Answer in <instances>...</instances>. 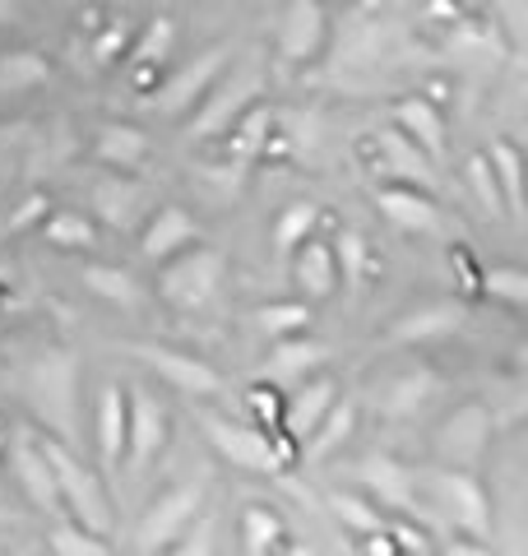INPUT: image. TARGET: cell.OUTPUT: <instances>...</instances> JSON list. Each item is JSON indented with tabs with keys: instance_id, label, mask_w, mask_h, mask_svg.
Returning a JSON list of instances; mask_svg holds the SVG:
<instances>
[{
	"instance_id": "obj_24",
	"label": "cell",
	"mask_w": 528,
	"mask_h": 556,
	"mask_svg": "<svg viewBox=\"0 0 528 556\" xmlns=\"http://www.w3.org/2000/svg\"><path fill=\"white\" fill-rule=\"evenodd\" d=\"M487 163H491V177H496V186H501V200H505V208H524V181H519V149L515 144H491V153H487Z\"/></svg>"
},
{
	"instance_id": "obj_14",
	"label": "cell",
	"mask_w": 528,
	"mask_h": 556,
	"mask_svg": "<svg viewBox=\"0 0 528 556\" xmlns=\"http://www.w3.org/2000/svg\"><path fill=\"white\" fill-rule=\"evenodd\" d=\"M380 167H390V172H399L403 177V186H417V190H431L436 186V177H431V159L422 153L417 144L403 130H380Z\"/></svg>"
},
{
	"instance_id": "obj_3",
	"label": "cell",
	"mask_w": 528,
	"mask_h": 556,
	"mask_svg": "<svg viewBox=\"0 0 528 556\" xmlns=\"http://www.w3.org/2000/svg\"><path fill=\"white\" fill-rule=\"evenodd\" d=\"M255 93H260V75H255V70H237V75L227 79L223 89H209L200 116L190 121V139H209V135L232 130L237 116L246 108H255Z\"/></svg>"
},
{
	"instance_id": "obj_34",
	"label": "cell",
	"mask_w": 528,
	"mask_h": 556,
	"mask_svg": "<svg viewBox=\"0 0 528 556\" xmlns=\"http://www.w3.org/2000/svg\"><path fill=\"white\" fill-rule=\"evenodd\" d=\"M241 533H246V552L264 556V552L278 543V515H269L264 506H251V510L241 515Z\"/></svg>"
},
{
	"instance_id": "obj_40",
	"label": "cell",
	"mask_w": 528,
	"mask_h": 556,
	"mask_svg": "<svg viewBox=\"0 0 528 556\" xmlns=\"http://www.w3.org/2000/svg\"><path fill=\"white\" fill-rule=\"evenodd\" d=\"M427 390H431V376L422 371V376H403L399 386H394V394H390V413H413L422 399H427Z\"/></svg>"
},
{
	"instance_id": "obj_15",
	"label": "cell",
	"mask_w": 528,
	"mask_h": 556,
	"mask_svg": "<svg viewBox=\"0 0 528 556\" xmlns=\"http://www.w3.org/2000/svg\"><path fill=\"white\" fill-rule=\"evenodd\" d=\"M196 237H200L196 218H190L186 208L167 204V208H158V218L149 223V232H144V255H149V260H167L172 251L190 247V241H196Z\"/></svg>"
},
{
	"instance_id": "obj_12",
	"label": "cell",
	"mask_w": 528,
	"mask_h": 556,
	"mask_svg": "<svg viewBox=\"0 0 528 556\" xmlns=\"http://www.w3.org/2000/svg\"><path fill=\"white\" fill-rule=\"evenodd\" d=\"M130 353H135L139 362H149L158 376H167L172 386H176V390H186V394H214V390L223 386L218 371H214V367H204V362H196V357L167 353V348H130Z\"/></svg>"
},
{
	"instance_id": "obj_22",
	"label": "cell",
	"mask_w": 528,
	"mask_h": 556,
	"mask_svg": "<svg viewBox=\"0 0 528 556\" xmlns=\"http://www.w3.org/2000/svg\"><path fill=\"white\" fill-rule=\"evenodd\" d=\"M51 79V65L47 56H38V51H0V93H28L38 89V84Z\"/></svg>"
},
{
	"instance_id": "obj_44",
	"label": "cell",
	"mask_w": 528,
	"mask_h": 556,
	"mask_svg": "<svg viewBox=\"0 0 528 556\" xmlns=\"http://www.w3.org/2000/svg\"><path fill=\"white\" fill-rule=\"evenodd\" d=\"M20 14V0H0V24H10Z\"/></svg>"
},
{
	"instance_id": "obj_32",
	"label": "cell",
	"mask_w": 528,
	"mask_h": 556,
	"mask_svg": "<svg viewBox=\"0 0 528 556\" xmlns=\"http://www.w3.org/2000/svg\"><path fill=\"white\" fill-rule=\"evenodd\" d=\"M311 228H315V204H288L284 218H278V228H274L278 251H297L311 237Z\"/></svg>"
},
{
	"instance_id": "obj_6",
	"label": "cell",
	"mask_w": 528,
	"mask_h": 556,
	"mask_svg": "<svg viewBox=\"0 0 528 556\" xmlns=\"http://www.w3.org/2000/svg\"><path fill=\"white\" fill-rule=\"evenodd\" d=\"M204 431H209V441L218 445L223 459L251 468V473H274V468H278V450L264 441L260 431L237 427V422H223V417H204Z\"/></svg>"
},
{
	"instance_id": "obj_13",
	"label": "cell",
	"mask_w": 528,
	"mask_h": 556,
	"mask_svg": "<svg viewBox=\"0 0 528 556\" xmlns=\"http://www.w3.org/2000/svg\"><path fill=\"white\" fill-rule=\"evenodd\" d=\"M394 130H403L427 159H445V121L427 98H399L394 102Z\"/></svg>"
},
{
	"instance_id": "obj_5",
	"label": "cell",
	"mask_w": 528,
	"mask_h": 556,
	"mask_svg": "<svg viewBox=\"0 0 528 556\" xmlns=\"http://www.w3.org/2000/svg\"><path fill=\"white\" fill-rule=\"evenodd\" d=\"M325 38H329V24H325L320 0H292L284 14V28H278V56L288 65H306L320 56Z\"/></svg>"
},
{
	"instance_id": "obj_42",
	"label": "cell",
	"mask_w": 528,
	"mask_h": 556,
	"mask_svg": "<svg viewBox=\"0 0 528 556\" xmlns=\"http://www.w3.org/2000/svg\"><path fill=\"white\" fill-rule=\"evenodd\" d=\"M394 538H399V543L408 547V552H427V543H422V533H413L408 525H399V529H394Z\"/></svg>"
},
{
	"instance_id": "obj_1",
	"label": "cell",
	"mask_w": 528,
	"mask_h": 556,
	"mask_svg": "<svg viewBox=\"0 0 528 556\" xmlns=\"http://www.w3.org/2000/svg\"><path fill=\"white\" fill-rule=\"evenodd\" d=\"M38 450H42V459L51 464V473H56V492H61V501H70V510H75V519H79V529L108 533L112 510H108V496H102L98 478L88 473V468L75 455H70L61 441H42Z\"/></svg>"
},
{
	"instance_id": "obj_27",
	"label": "cell",
	"mask_w": 528,
	"mask_h": 556,
	"mask_svg": "<svg viewBox=\"0 0 528 556\" xmlns=\"http://www.w3.org/2000/svg\"><path fill=\"white\" fill-rule=\"evenodd\" d=\"M42 237L61 251H84V247H93V223L84 214H70V208H56V214L42 223Z\"/></svg>"
},
{
	"instance_id": "obj_7",
	"label": "cell",
	"mask_w": 528,
	"mask_h": 556,
	"mask_svg": "<svg viewBox=\"0 0 528 556\" xmlns=\"http://www.w3.org/2000/svg\"><path fill=\"white\" fill-rule=\"evenodd\" d=\"M200 501H204V492H200V486H190V482L176 486V492H167V496L149 510L144 525H139V547H144V552H163L172 538L186 529V519H196Z\"/></svg>"
},
{
	"instance_id": "obj_30",
	"label": "cell",
	"mask_w": 528,
	"mask_h": 556,
	"mask_svg": "<svg viewBox=\"0 0 528 556\" xmlns=\"http://www.w3.org/2000/svg\"><path fill=\"white\" fill-rule=\"evenodd\" d=\"M348 431H352V404H329L325 417H320V422H315V431H311V455H315V459L329 455V450L339 445Z\"/></svg>"
},
{
	"instance_id": "obj_41",
	"label": "cell",
	"mask_w": 528,
	"mask_h": 556,
	"mask_svg": "<svg viewBox=\"0 0 528 556\" xmlns=\"http://www.w3.org/2000/svg\"><path fill=\"white\" fill-rule=\"evenodd\" d=\"M163 556H214V529L200 525V533H190L176 552H163Z\"/></svg>"
},
{
	"instance_id": "obj_35",
	"label": "cell",
	"mask_w": 528,
	"mask_h": 556,
	"mask_svg": "<svg viewBox=\"0 0 528 556\" xmlns=\"http://www.w3.org/2000/svg\"><path fill=\"white\" fill-rule=\"evenodd\" d=\"M51 552L56 556H112L102 533H88V529H75V525H61L51 533Z\"/></svg>"
},
{
	"instance_id": "obj_38",
	"label": "cell",
	"mask_w": 528,
	"mask_h": 556,
	"mask_svg": "<svg viewBox=\"0 0 528 556\" xmlns=\"http://www.w3.org/2000/svg\"><path fill=\"white\" fill-rule=\"evenodd\" d=\"M468 186H473V195L482 200V208H487L491 218L505 214V200H501V186H496V177H491L487 153H478V159H468Z\"/></svg>"
},
{
	"instance_id": "obj_37",
	"label": "cell",
	"mask_w": 528,
	"mask_h": 556,
	"mask_svg": "<svg viewBox=\"0 0 528 556\" xmlns=\"http://www.w3.org/2000/svg\"><path fill=\"white\" fill-rule=\"evenodd\" d=\"M487 298H496V302H505V306H528V274L524 269H491L487 274Z\"/></svg>"
},
{
	"instance_id": "obj_18",
	"label": "cell",
	"mask_w": 528,
	"mask_h": 556,
	"mask_svg": "<svg viewBox=\"0 0 528 556\" xmlns=\"http://www.w3.org/2000/svg\"><path fill=\"white\" fill-rule=\"evenodd\" d=\"M93 204H98V214L108 218L112 228H130L135 214H139V204H144V186L126 181V177H102L93 186Z\"/></svg>"
},
{
	"instance_id": "obj_10",
	"label": "cell",
	"mask_w": 528,
	"mask_h": 556,
	"mask_svg": "<svg viewBox=\"0 0 528 556\" xmlns=\"http://www.w3.org/2000/svg\"><path fill=\"white\" fill-rule=\"evenodd\" d=\"M33 399H38V408L56 422L65 437L75 427H70V417H75V362H47V367L33 371Z\"/></svg>"
},
{
	"instance_id": "obj_4",
	"label": "cell",
	"mask_w": 528,
	"mask_h": 556,
	"mask_svg": "<svg viewBox=\"0 0 528 556\" xmlns=\"http://www.w3.org/2000/svg\"><path fill=\"white\" fill-rule=\"evenodd\" d=\"M163 441H167L163 404H158L144 386H135L126 399V459H130V468H144L158 450H163Z\"/></svg>"
},
{
	"instance_id": "obj_21",
	"label": "cell",
	"mask_w": 528,
	"mask_h": 556,
	"mask_svg": "<svg viewBox=\"0 0 528 556\" xmlns=\"http://www.w3.org/2000/svg\"><path fill=\"white\" fill-rule=\"evenodd\" d=\"M362 482L372 486V492L385 501V506L413 515V478L403 473L394 459H366V464H362Z\"/></svg>"
},
{
	"instance_id": "obj_9",
	"label": "cell",
	"mask_w": 528,
	"mask_h": 556,
	"mask_svg": "<svg viewBox=\"0 0 528 556\" xmlns=\"http://www.w3.org/2000/svg\"><path fill=\"white\" fill-rule=\"evenodd\" d=\"M376 204H380V214L394 223L399 232H440V208L431 204V190H417V186H380L376 190Z\"/></svg>"
},
{
	"instance_id": "obj_23",
	"label": "cell",
	"mask_w": 528,
	"mask_h": 556,
	"mask_svg": "<svg viewBox=\"0 0 528 556\" xmlns=\"http://www.w3.org/2000/svg\"><path fill=\"white\" fill-rule=\"evenodd\" d=\"M329 404H334V386H329V380H311V386H306V390H302V394H297L292 404H288V413H284V427L292 431L297 441H306L311 431H315V422H320V417H325V408H329Z\"/></svg>"
},
{
	"instance_id": "obj_19",
	"label": "cell",
	"mask_w": 528,
	"mask_h": 556,
	"mask_svg": "<svg viewBox=\"0 0 528 556\" xmlns=\"http://www.w3.org/2000/svg\"><path fill=\"white\" fill-rule=\"evenodd\" d=\"M93 153H98V163H108V167H139L149 159V139H144V130H135V126H102L98 130V144H93Z\"/></svg>"
},
{
	"instance_id": "obj_25",
	"label": "cell",
	"mask_w": 528,
	"mask_h": 556,
	"mask_svg": "<svg viewBox=\"0 0 528 556\" xmlns=\"http://www.w3.org/2000/svg\"><path fill=\"white\" fill-rule=\"evenodd\" d=\"M460 325V311L454 306H427V311H413L394 325V339L399 343H417V339H431V334H450Z\"/></svg>"
},
{
	"instance_id": "obj_39",
	"label": "cell",
	"mask_w": 528,
	"mask_h": 556,
	"mask_svg": "<svg viewBox=\"0 0 528 556\" xmlns=\"http://www.w3.org/2000/svg\"><path fill=\"white\" fill-rule=\"evenodd\" d=\"M329 510L339 515L343 525L357 529V533H380V529H385V525H380V515L366 506V501H357V496H334V501H329Z\"/></svg>"
},
{
	"instance_id": "obj_31",
	"label": "cell",
	"mask_w": 528,
	"mask_h": 556,
	"mask_svg": "<svg viewBox=\"0 0 528 556\" xmlns=\"http://www.w3.org/2000/svg\"><path fill=\"white\" fill-rule=\"evenodd\" d=\"M306 325H311L306 302H274V306H260V329H264V334H302Z\"/></svg>"
},
{
	"instance_id": "obj_43",
	"label": "cell",
	"mask_w": 528,
	"mask_h": 556,
	"mask_svg": "<svg viewBox=\"0 0 528 556\" xmlns=\"http://www.w3.org/2000/svg\"><path fill=\"white\" fill-rule=\"evenodd\" d=\"M445 556H491L487 547H478V543H454Z\"/></svg>"
},
{
	"instance_id": "obj_36",
	"label": "cell",
	"mask_w": 528,
	"mask_h": 556,
	"mask_svg": "<svg viewBox=\"0 0 528 556\" xmlns=\"http://www.w3.org/2000/svg\"><path fill=\"white\" fill-rule=\"evenodd\" d=\"M320 357H325V348H320V343H284V348L274 353L269 371H274V376H306Z\"/></svg>"
},
{
	"instance_id": "obj_26",
	"label": "cell",
	"mask_w": 528,
	"mask_h": 556,
	"mask_svg": "<svg viewBox=\"0 0 528 556\" xmlns=\"http://www.w3.org/2000/svg\"><path fill=\"white\" fill-rule=\"evenodd\" d=\"M84 283L108 298L112 306H139V283L126 274V269H112V265H88L84 269Z\"/></svg>"
},
{
	"instance_id": "obj_11",
	"label": "cell",
	"mask_w": 528,
	"mask_h": 556,
	"mask_svg": "<svg viewBox=\"0 0 528 556\" xmlns=\"http://www.w3.org/2000/svg\"><path fill=\"white\" fill-rule=\"evenodd\" d=\"M431 486H436L440 506L454 515V525H464V529H473V533H487V525H491L487 496H482V486L473 482L468 473H436Z\"/></svg>"
},
{
	"instance_id": "obj_33",
	"label": "cell",
	"mask_w": 528,
	"mask_h": 556,
	"mask_svg": "<svg viewBox=\"0 0 528 556\" xmlns=\"http://www.w3.org/2000/svg\"><path fill=\"white\" fill-rule=\"evenodd\" d=\"M334 269L343 274V283L357 288L362 283V274H366V241L362 232H339V241H334Z\"/></svg>"
},
{
	"instance_id": "obj_28",
	"label": "cell",
	"mask_w": 528,
	"mask_h": 556,
	"mask_svg": "<svg viewBox=\"0 0 528 556\" xmlns=\"http://www.w3.org/2000/svg\"><path fill=\"white\" fill-rule=\"evenodd\" d=\"M482 441H487V413H482V408H464V413L450 422L445 437H440V445L454 450V455H478Z\"/></svg>"
},
{
	"instance_id": "obj_29",
	"label": "cell",
	"mask_w": 528,
	"mask_h": 556,
	"mask_svg": "<svg viewBox=\"0 0 528 556\" xmlns=\"http://www.w3.org/2000/svg\"><path fill=\"white\" fill-rule=\"evenodd\" d=\"M172 38H176V28H172V20L167 14H158V20H149V28L139 33V42L130 47V61L139 65V70H149V65H158L172 51Z\"/></svg>"
},
{
	"instance_id": "obj_45",
	"label": "cell",
	"mask_w": 528,
	"mask_h": 556,
	"mask_svg": "<svg viewBox=\"0 0 528 556\" xmlns=\"http://www.w3.org/2000/svg\"><path fill=\"white\" fill-rule=\"evenodd\" d=\"M284 556H311V547H288Z\"/></svg>"
},
{
	"instance_id": "obj_2",
	"label": "cell",
	"mask_w": 528,
	"mask_h": 556,
	"mask_svg": "<svg viewBox=\"0 0 528 556\" xmlns=\"http://www.w3.org/2000/svg\"><path fill=\"white\" fill-rule=\"evenodd\" d=\"M218 278H223V255L209 251V247H196L163 274V298L181 311H196L209 302V292L218 288Z\"/></svg>"
},
{
	"instance_id": "obj_16",
	"label": "cell",
	"mask_w": 528,
	"mask_h": 556,
	"mask_svg": "<svg viewBox=\"0 0 528 556\" xmlns=\"http://www.w3.org/2000/svg\"><path fill=\"white\" fill-rule=\"evenodd\" d=\"M14 473H20L28 501L38 510H56L61 506V492H56V473H51V464L42 459L38 445H14Z\"/></svg>"
},
{
	"instance_id": "obj_8",
	"label": "cell",
	"mask_w": 528,
	"mask_h": 556,
	"mask_svg": "<svg viewBox=\"0 0 528 556\" xmlns=\"http://www.w3.org/2000/svg\"><path fill=\"white\" fill-rule=\"evenodd\" d=\"M223 65H227V47H209L204 56H196L186 70H176V75L163 84V93L153 98V108H163V112L190 108L196 98H204L209 89H214V79L223 75Z\"/></svg>"
},
{
	"instance_id": "obj_20",
	"label": "cell",
	"mask_w": 528,
	"mask_h": 556,
	"mask_svg": "<svg viewBox=\"0 0 528 556\" xmlns=\"http://www.w3.org/2000/svg\"><path fill=\"white\" fill-rule=\"evenodd\" d=\"M297 283H302L306 298H329L334 283H339V269H334V251L325 241H302L297 247Z\"/></svg>"
},
{
	"instance_id": "obj_17",
	"label": "cell",
	"mask_w": 528,
	"mask_h": 556,
	"mask_svg": "<svg viewBox=\"0 0 528 556\" xmlns=\"http://www.w3.org/2000/svg\"><path fill=\"white\" fill-rule=\"evenodd\" d=\"M98 445L108 468H116L126 455V390L121 386H108L98 399Z\"/></svg>"
}]
</instances>
